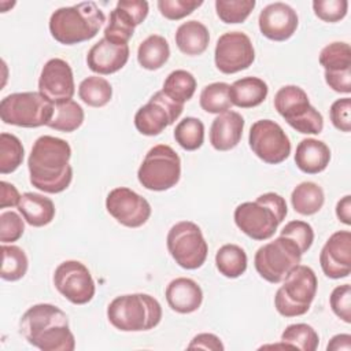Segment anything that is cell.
<instances>
[{
  "label": "cell",
  "instance_id": "cell-26",
  "mask_svg": "<svg viewBox=\"0 0 351 351\" xmlns=\"http://www.w3.org/2000/svg\"><path fill=\"white\" fill-rule=\"evenodd\" d=\"M267 84L258 77H244L236 80L229 88V96L233 106L239 108H252L267 97Z\"/></svg>",
  "mask_w": 351,
  "mask_h": 351
},
{
  "label": "cell",
  "instance_id": "cell-43",
  "mask_svg": "<svg viewBox=\"0 0 351 351\" xmlns=\"http://www.w3.org/2000/svg\"><path fill=\"white\" fill-rule=\"evenodd\" d=\"M347 0H314L313 11L317 18L324 22L335 23L341 21L347 15Z\"/></svg>",
  "mask_w": 351,
  "mask_h": 351
},
{
  "label": "cell",
  "instance_id": "cell-50",
  "mask_svg": "<svg viewBox=\"0 0 351 351\" xmlns=\"http://www.w3.org/2000/svg\"><path fill=\"white\" fill-rule=\"evenodd\" d=\"M336 217L344 225H351V196L346 195L336 204Z\"/></svg>",
  "mask_w": 351,
  "mask_h": 351
},
{
  "label": "cell",
  "instance_id": "cell-33",
  "mask_svg": "<svg viewBox=\"0 0 351 351\" xmlns=\"http://www.w3.org/2000/svg\"><path fill=\"white\" fill-rule=\"evenodd\" d=\"M78 96L90 107H104L112 97V86L106 78L90 75L81 81L78 86Z\"/></svg>",
  "mask_w": 351,
  "mask_h": 351
},
{
  "label": "cell",
  "instance_id": "cell-15",
  "mask_svg": "<svg viewBox=\"0 0 351 351\" xmlns=\"http://www.w3.org/2000/svg\"><path fill=\"white\" fill-rule=\"evenodd\" d=\"M182 110L184 104L173 101L159 90L151 96L147 104L137 110L134 126L144 136H158L180 118Z\"/></svg>",
  "mask_w": 351,
  "mask_h": 351
},
{
  "label": "cell",
  "instance_id": "cell-13",
  "mask_svg": "<svg viewBox=\"0 0 351 351\" xmlns=\"http://www.w3.org/2000/svg\"><path fill=\"white\" fill-rule=\"evenodd\" d=\"M53 285L73 304L89 303L96 292L90 271L80 261H64L59 263L53 273Z\"/></svg>",
  "mask_w": 351,
  "mask_h": 351
},
{
  "label": "cell",
  "instance_id": "cell-32",
  "mask_svg": "<svg viewBox=\"0 0 351 351\" xmlns=\"http://www.w3.org/2000/svg\"><path fill=\"white\" fill-rule=\"evenodd\" d=\"M84 118L82 107L74 100H67L53 104V117L47 126L58 132L70 133L84 123Z\"/></svg>",
  "mask_w": 351,
  "mask_h": 351
},
{
  "label": "cell",
  "instance_id": "cell-16",
  "mask_svg": "<svg viewBox=\"0 0 351 351\" xmlns=\"http://www.w3.org/2000/svg\"><path fill=\"white\" fill-rule=\"evenodd\" d=\"M108 214L126 228H140L151 217V204L145 197L126 186L110 191L106 197Z\"/></svg>",
  "mask_w": 351,
  "mask_h": 351
},
{
  "label": "cell",
  "instance_id": "cell-5",
  "mask_svg": "<svg viewBox=\"0 0 351 351\" xmlns=\"http://www.w3.org/2000/svg\"><path fill=\"white\" fill-rule=\"evenodd\" d=\"M110 324L122 332H143L154 329L162 319L160 303L148 293H128L117 296L107 307Z\"/></svg>",
  "mask_w": 351,
  "mask_h": 351
},
{
  "label": "cell",
  "instance_id": "cell-22",
  "mask_svg": "<svg viewBox=\"0 0 351 351\" xmlns=\"http://www.w3.org/2000/svg\"><path fill=\"white\" fill-rule=\"evenodd\" d=\"M169 307L180 314H191L202 306L203 291L200 285L188 277L171 280L165 291Z\"/></svg>",
  "mask_w": 351,
  "mask_h": 351
},
{
  "label": "cell",
  "instance_id": "cell-39",
  "mask_svg": "<svg viewBox=\"0 0 351 351\" xmlns=\"http://www.w3.org/2000/svg\"><path fill=\"white\" fill-rule=\"evenodd\" d=\"M319 64L328 73L351 69V48L350 44L335 41L324 47L319 52Z\"/></svg>",
  "mask_w": 351,
  "mask_h": 351
},
{
  "label": "cell",
  "instance_id": "cell-36",
  "mask_svg": "<svg viewBox=\"0 0 351 351\" xmlns=\"http://www.w3.org/2000/svg\"><path fill=\"white\" fill-rule=\"evenodd\" d=\"M281 341L289 348L315 351L319 344V336L308 324H292L281 333Z\"/></svg>",
  "mask_w": 351,
  "mask_h": 351
},
{
  "label": "cell",
  "instance_id": "cell-11",
  "mask_svg": "<svg viewBox=\"0 0 351 351\" xmlns=\"http://www.w3.org/2000/svg\"><path fill=\"white\" fill-rule=\"evenodd\" d=\"M166 244L171 258L182 269H199L207 259V241L202 229L192 221L174 223L167 233Z\"/></svg>",
  "mask_w": 351,
  "mask_h": 351
},
{
  "label": "cell",
  "instance_id": "cell-45",
  "mask_svg": "<svg viewBox=\"0 0 351 351\" xmlns=\"http://www.w3.org/2000/svg\"><path fill=\"white\" fill-rule=\"evenodd\" d=\"M330 308L336 317H339L346 324L351 322V287L350 284H343L336 287L329 298Z\"/></svg>",
  "mask_w": 351,
  "mask_h": 351
},
{
  "label": "cell",
  "instance_id": "cell-29",
  "mask_svg": "<svg viewBox=\"0 0 351 351\" xmlns=\"http://www.w3.org/2000/svg\"><path fill=\"white\" fill-rule=\"evenodd\" d=\"M291 203L298 214L313 215L318 213L325 203L324 189L313 181H303L292 191Z\"/></svg>",
  "mask_w": 351,
  "mask_h": 351
},
{
  "label": "cell",
  "instance_id": "cell-21",
  "mask_svg": "<svg viewBox=\"0 0 351 351\" xmlns=\"http://www.w3.org/2000/svg\"><path fill=\"white\" fill-rule=\"evenodd\" d=\"M128 44H114L103 37L89 49L86 55V64L93 73L108 75L121 70L128 63Z\"/></svg>",
  "mask_w": 351,
  "mask_h": 351
},
{
  "label": "cell",
  "instance_id": "cell-41",
  "mask_svg": "<svg viewBox=\"0 0 351 351\" xmlns=\"http://www.w3.org/2000/svg\"><path fill=\"white\" fill-rule=\"evenodd\" d=\"M280 236H285L293 240L302 254L307 252L314 241V230L311 225L299 219L289 221L288 223H285Z\"/></svg>",
  "mask_w": 351,
  "mask_h": 351
},
{
  "label": "cell",
  "instance_id": "cell-3",
  "mask_svg": "<svg viewBox=\"0 0 351 351\" xmlns=\"http://www.w3.org/2000/svg\"><path fill=\"white\" fill-rule=\"evenodd\" d=\"M288 214L285 199L276 192L259 195L254 202H244L234 208L236 226L252 240H269Z\"/></svg>",
  "mask_w": 351,
  "mask_h": 351
},
{
  "label": "cell",
  "instance_id": "cell-31",
  "mask_svg": "<svg viewBox=\"0 0 351 351\" xmlns=\"http://www.w3.org/2000/svg\"><path fill=\"white\" fill-rule=\"evenodd\" d=\"M195 90L196 78L193 77L192 73L182 69L171 71L166 77L162 88V92L178 104H184L185 101L191 100Z\"/></svg>",
  "mask_w": 351,
  "mask_h": 351
},
{
  "label": "cell",
  "instance_id": "cell-47",
  "mask_svg": "<svg viewBox=\"0 0 351 351\" xmlns=\"http://www.w3.org/2000/svg\"><path fill=\"white\" fill-rule=\"evenodd\" d=\"M324 77L328 86L335 92L344 93V95H348L351 92V69L335 71V73L325 71Z\"/></svg>",
  "mask_w": 351,
  "mask_h": 351
},
{
  "label": "cell",
  "instance_id": "cell-17",
  "mask_svg": "<svg viewBox=\"0 0 351 351\" xmlns=\"http://www.w3.org/2000/svg\"><path fill=\"white\" fill-rule=\"evenodd\" d=\"M148 11L149 5L144 0H119L110 12L104 38L114 44H128L136 26L145 21Z\"/></svg>",
  "mask_w": 351,
  "mask_h": 351
},
{
  "label": "cell",
  "instance_id": "cell-7",
  "mask_svg": "<svg viewBox=\"0 0 351 351\" xmlns=\"http://www.w3.org/2000/svg\"><path fill=\"white\" fill-rule=\"evenodd\" d=\"M274 108L299 133L319 134L324 129L322 114L310 104L307 93L298 85L281 86L274 96Z\"/></svg>",
  "mask_w": 351,
  "mask_h": 351
},
{
  "label": "cell",
  "instance_id": "cell-14",
  "mask_svg": "<svg viewBox=\"0 0 351 351\" xmlns=\"http://www.w3.org/2000/svg\"><path fill=\"white\" fill-rule=\"evenodd\" d=\"M255 60L251 38L243 32H228L219 36L214 51L217 69L223 74H234L248 69Z\"/></svg>",
  "mask_w": 351,
  "mask_h": 351
},
{
  "label": "cell",
  "instance_id": "cell-18",
  "mask_svg": "<svg viewBox=\"0 0 351 351\" xmlns=\"http://www.w3.org/2000/svg\"><path fill=\"white\" fill-rule=\"evenodd\" d=\"M38 92L53 104L71 100L75 85L70 64L60 58L49 59L41 70Z\"/></svg>",
  "mask_w": 351,
  "mask_h": 351
},
{
  "label": "cell",
  "instance_id": "cell-24",
  "mask_svg": "<svg viewBox=\"0 0 351 351\" xmlns=\"http://www.w3.org/2000/svg\"><path fill=\"white\" fill-rule=\"evenodd\" d=\"M330 162L329 147L317 138H303L295 152L298 169L306 174H318L324 171Z\"/></svg>",
  "mask_w": 351,
  "mask_h": 351
},
{
  "label": "cell",
  "instance_id": "cell-20",
  "mask_svg": "<svg viewBox=\"0 0 351 351\" xmlns=\"http://www.w3.org/2000/svg\"><path fill=\"white\" fill-rule=\"evenodd\" d=\"M258 25L262 36L273 41H285L298 29L299 18L296 11L281 1L267 4L259 14Z\"/></svg>",
  "mask_w": 351,
  "mask_h": 351
},
{
  "label": "cell",
  "instance_id": "cell-25",
  "mask_svg": "<svg viewBox=\"0 0 351 351\" xmlns=\"http://www.w3.org/2000/svg\"><path fill=\"white\" fill-rule=\"evenodd\" d=\"M16 207L23 219L34 228L51 223L56 213L55 204L49 197L34 192H25Z\"/></svg>",
  "mask_w": 351,
  "mask_h": 351
},
{
  "label": "cell",
  "instance_id": "cell-4",
  "mask_svg": "<svg viewBox=\"0 0 351 351\" xmlns=\"http://www.w3.org/2000/svg\"><path fill=\"white\" fill-rule=\"evenodd\" d=\"M104 12L93 1L62 7L49 18L51 36L63 45H74L93 38L104 23Z\"/></svg>",
  "mask_w": 351,
  "mask_h": 351
},
{
  "label": "cell",
  "instance_id": "cell-2",
  "mask_svg": "<svg viewBox=\"0 0 351 351\" xmlns=\"http://www.w3.org/2000/svg\"><path fill=\"white\" fill-rule=\"evenodd\" d=\"M19 330L29 344L41 351H73L75 348L69 317L51 303L29 307L19 321Z\"/></svg>",
  "mask_w": 351,
  "mask_h": 351
},
{
  "label": "cell",
  "instance_id": "cell-23",
  "mask_svg": "<svg viewBox=\"0 0 351 351\" xmlns=\"http://www.w3.org/2000/svg\"><path fill=\"white\" fill-rule=\"evenodd\" d=\"M244 118L237 111L219 114L210 128V143L217 151H230L243 137Z\"/></svg>",
  "mask_w": 351,
  "mask_h": 351
},
{
  "label": "cell",
  "instance_id": "cell-38",
  "mask_svg": "<svg viewBox=\"0 0 351 351\" xmlns=\"http://www.w3.org/2000/svg\"><path fill=\"white\" fill-rule=\"evenodd\" d=\"M25 149L21 140L11 133L0 134V173L10 174L23 162Z\"/></svg>",
  "mask_w": 351,
  "mask_h": 351
},
{
  "label": "cell",
  "instance_id": "cell-27",
  "mask_svg": "<svg viewBox=\"0 0 351 351\" xmlns=\"http://www.w3.org/2000/svg\"><path fill=\"white\" fill-rule=\"evenodd\" d=\"M208 43V29L199 21H186L176 30V45L188 56L202 55L207 49Z\"/></svg>",
  "mask_w": 351,
  "mask_h": 351
},
{
  "label": "cell",
  "instance_id": "cell-42",
  "mask_svg": "<svg viewBox=\"0 0 351 351\" xmlns=\"http://www.w3.org/2000/svg\"><path fill=\"white\" fill-rule=\"evenodd\" d=\"M203 4V0H159L158 10L169 21H180L191 15Z\"/></svg>",
  "mask_w": 351,
  "mask_h": 351
},
{
  "label": "cell",
  "instance_id": "cell-44",
  "mask_svg": "<svg viewBox=\"0 0 351 351\" xmlns=\"http://www.w3.org/2000/svg\"><path fill=\"white\" fill-rule=\"evenodd\" d=\"M25 223L15 211H4L0 214V241L3 244L14 243L22 237Z\"/></svg>",
  "mask_w": 351,
  "mask_h": 351
},
{
  "label": "cell",
  "instance_id": "cell-6",
  "mask_svg": "<svg viewBox=\"0 0 351 351\" xmlns=\"http://www.w3.org/2000/svg\"><path fill=\"white\" fill-rule=\"evenodd\" d=\"M318 280L314 270L306 265H298L282 280V285L274 295V307L287 318L299 317L310 310L315 298Z\"/></svg>",
  "mask_w": 351,
  "mask_h": 351
},
{
  "label": "cell",
  "instance_id": "cell-34",
  "mask_svg": "<svg viewBox=\"0 0 351 351\" xmlns=\"http://www.w3.org/2000/svg\"><path fill=\"white\" fill-rule=\"evenodd\" d=\"M29 267V259L25 251L12 244L1 245V270L0 277L5 281L21 280Z\"/></svg>",
  "mask_w": 351,
  "mask_h": 351
},
{
  "label": "cell",
  "instance_id": "cell-9",
  "mask_svg": "<svg viewBox=\"0 0 351 351\" xmlns=\"http://www.w3.org/2000/svg\"><path fill=\"white\" fill-rule=\"evenodd\" d=\"M181 178V159L167 144L154 145L144 156L137 180L148 191L162 192L178 184Z\"/></svg>",
  "mask_w": 351,
  "mask_h": 351
},
{
  "label": "cell",
  "instance_id": "cell-37",
  "mask_svg": "<svg viewBox=\"0 0 351 351\" xmlns=\"http://www.w3.org/2000/svg\"><path fill=\"white\" fill-rule=\"evenodd\" d=\"M174 138L185 151H196L204 141V125L195 117L180 121L174 129Z\"/></svg>",
  "mask_w": 351,
  "mask_h": 351
},
{
  "label": "cell",
  "instance_id": "cell-12",
  "mask_svg": "<svg viewBox=\"0 0 351 351\" xmlns=\"http://www.w3.org/2000/svg\"><path fill=\"white\" fill-rule=\"evenodd\" d=\"M248 144L252 152L269 165H278L291 154L289 137L284 129L271 119H259L252 123Z\"/></svg>",
  "mask_w": 351,
  "mask_h": 351
},
{
  "label": "cell",
  "instance_id": "cell-8",
  "mask_svg": "<svg viewBox=\"0 0 351 351\" xmlns=\"http://www.w3.org/2000/svg\"><path fill=\"white\" fill-rule=\"evenodd\" d=\"M53 117V103L40 92L11 93L0 101V118L21 128L47 126Z\"/></svg>",
  "mask_w": 351,
  "mask_h": 351
},
{
  "label": "cell",
  "instance_id": "cell-49",
  "mask_svg": "<svg viewBox=\"0 0 351 351\" xmlns=\"http://www.w3.org/2000/svg\"><path fill=\"white\" fill-rule=\"evenodd\" d=\"M21 196L22 195H19L18 189L12 184L7 181L0 182V208L18 206Z\"/></svg>",
  "mask_w": 351,
  "mask_h": 351
},
{
  "label": "cell",
  "instance_id": "cell-30",
  "mask_svg": "<svg viewBox=\"0 0 351 351\" xmlns=\"http://www.w3.org/2000/svg\"><path fill=\"white\" fill-rule=\"evenodd\" d=\"M247 254L237 244H225L215 254V266L226 278H237L247 270Z\"/></svg>",
  "mask_w": 351,
  "mask_h": 351
},
{
  "label": "cell",
  "instance_id": "cell-1",
  "mask_svg": "<svg viewBox=\"0 0 351 351\" xmlns=\"http://www.w3.org/2000/svg\"><path fill=\"white\" fill-rule=\"evenodd\" d=\"M70 144L59 137L44 134L38 137L27 159L30 184L45 193H60L73 180Z\"/></svg>",
  "mask_w": 351,
  "mask_h": 351
},
{
  "label": "cell",
  "instance_id": "cell-35",
  "mask_svg": "<svg viewBox=\"0 0 351 351\" xmlns=\"http://www.w3.org/2000/svg\"><path fill=\"white\" fill-rule=\"evenodd\" d=\"M230 85L226 82H213L203 88L199 99L202 110L208 114H222L232 108L229 96Z\"/></svg>",
  "mask_w": 351,
  "mask_h": 351
},
{
  "label": "cell",
  "instance_id": "cell-51",
  "mask_svg": "<svg viewBox=\"0 0 351 351\" xmlns=\"http://www.w3.org/2000/svg\"><path fill=\"white\" fill-rule=\"evenodd\" d=\"M328 351H339V350H351V336L348 333H340L330 339V341L326 346Z\"/></svg>",
  "mask_w": 351,
  "mask_h": 351
},
{
  "label": "cell",
  "instance_id": "cell-10",
  "mask_svg": "<svg viewBox=\"0 0 351 351\" xmlns=\"http://www.w3.org/2000/svg\"><path fill=\"white\" fill-rule=\"evenodd\" d=\"M302 252L296 243L285 236H278L258 248L254 265L258 274L271 284L281 282L287 274L302 261Z\"/></svg>",
  "mask_w": 351,
  "mask_h": 351
},
{
  "label": "cell",
  "instance_id": "cell-19",
  "mask_svg": "<svg viewBox=\"0 0 351 351\" xmlns=\"http://www.w3.org/2000/svg\"><path fill=\"white\" fill-rule=\"evenodd\" d=\"M324 274L332 280L348 277L351 273V232H335L324 244L319 254Z\"/></svg>",
  "mask_w": 351,
  "mask_h": 351
},
{
  "label": "cell",
  "instance_id": "cell-28",
  "mask_svg": "<svg viewBox=\"0 0 351 351\" xmlns=\"http://www.w3.org/2000/svg\"><path fill=\"white\" fill-rule=\"evenodd\" d=\"M170 58V47L167 40L159 34H151L137 48V62L145 70H158Z\"/></svg>",
  "mask_w": 351,
  "mask_h": 351
},
{
  "label": "cell",
  "instance_id": "cell-46",
  "mask_svg": "<svg viewBox=\"0 0 351 351\" xmlns=\"http://www.w3.org/2000/svg\"><path fill=\"white\" fill-rule=\"evenodd\" d=\"M350 111H351V99L343 97L337 99L332 103L329 110V117L332 121V125L344 133H348L351 130V119H350Z\"/></svg>",
  "mask_w": 351,
  "mask_h": 351
},
{
  "label": "cell",
  "instance_id": "cell-48",
  "mask_svg": "<svg viewBox=\"0 0 351 351\" xmlns=\"http://www.w3.org/2000/svg\"><path fill=\"white\" fill-rule=\"evenodd\" d=\"M188 348L222 351L225 347H223L221 339L217 335H214V333H199L191 340V343L188 344Z\"/></svg>",
  "mask_w": 351,
  "mask_h": 351
},
{
  "label": "cell",
  "instance_id": "cell-40",
  "mask_svg": "<svg viewBox=\"0 0 351 351\" xmlns=\"http://www.w3.org/2000/svg\"><path fill=\"white\" fill-rule=\"evenodd\" d=\"M255 4V0H217L215 11L223 23H243Z\"/></svg>",
  "mask_w": 351,
  "mask_h": 351
}]
</instances>
